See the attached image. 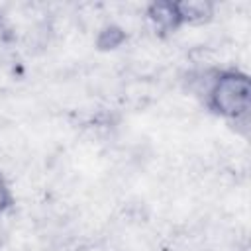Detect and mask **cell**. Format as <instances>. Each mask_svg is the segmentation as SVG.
Instances as JSON below:
<instances>
[{
  "mask_svg": "<svg viewBox=\"0 0 251 251\" xmlns=\"http://www.w3.org/2000/svg\"><path fill=\"white\" fill-rule=\"evenodd\" d=\"M204 96L210 110L237 122L249 114L251 84L247 75L239 71H218L208 78Z\"/></svg>",
  "mask_w": 251,
  "mask_h": 251,
  "instance_id": "6da1fadb",
  "label": "cell"
},
{
  "mask_svg": "<svg viewBox=\"0 0 251 251\" xmlns=\"http://www.w3.org/2000/svg\"><path fill=\"white\" fill-rule=\"evenodd\" d=\"M10 204H12V192H10L4 176L0 175V216L10 208Z\"/></svg>",
  "mask_w": 251,
  "mask_h": 251,
  "instance_id": "7a4b0ae2",
  "label": "cell"
}]
</instances>
